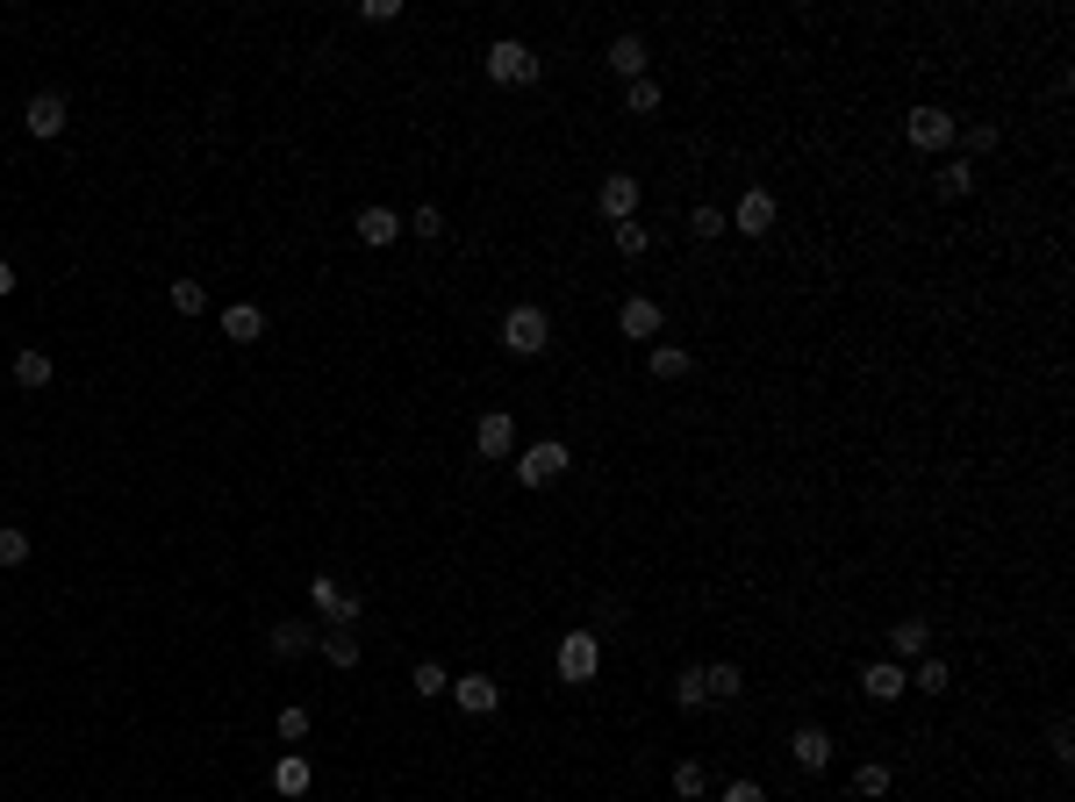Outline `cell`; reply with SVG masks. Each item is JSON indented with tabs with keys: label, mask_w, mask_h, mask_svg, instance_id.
<instances>
[{
	"label": "cell",
	"mask_w": 1075,
	"mask_h": 802,
	"mask_svg": "<svg viewBox=\"0 0 1075 802\" xmlns=\"http://www.w3.org/2000/svg\"><path fill=\"white\" fill-rule=\"evenodd\" d=\"M22 559H29V531L0 523V566H22Z\"/></svg>",
	"instance_id": "cell-34"
},
{
	"label": "cell",
	"mask_w": 1075,
	"mask_h": 802,
	"mask_svg": "<svg viewBox=\"0 0 1075 802\" xmlns=\"http://www.w3.org/2000/svg\"><path fill=\"white\" fill-rule=\"evenodd\" d=\"M860 688H868V702H903V695H911V667L875 659V667H860Z\"/></svg>",
	"instance_id": "cell-9"
},
{
	"label": "cell",
	"mask_w": 1075,
	"mask_h": 802,
	"mask_svg": "<svg viewBox=\"0 0 1075 802\" xmlns=\"http://www.w3.org/2000/svg\"><path fill=\"white\" fill-rule=\"evenodd\" d=\"M309 760H301V752H280V767H272V789H280L287 802H294V795H309Z\"/></svg>",
	"instance_id": "cell-22"
},
{
	"label": "cell",
	"mask_w": 1075,
	"mask_h": 802,
	"mask_svg": "<svg viewBox=\"0 0 1075 802\" xmlns=\"http://www.w3.org/2000/svg\"><path fill=\"white\" fill-rule=\"evenodd\" d=\"M8 294H14V265L0 259V301H8Z\"/></svg>",
	"instance_id": "cell-41"
},
{
	"label": "cell",
	"mask_w": 1075,
	"mask_h": 802,
	"mask_svg": "<svg viewBox=\"0 0 1075 802\" xmlns=\"http://www.w3.org/2000/svg\"><path fill=\"white\" fill-rule=\"evenodd\" d=\"M309 602L330 616V624H359V595H352V587H338L330 573H309Z\"/></svg>",
	"instance_id": "cell-8"
},
{
	"label": "cell",
	"mask_w": 1075,
	"mask_h": 802,
	"mask_svg": "<svg viewBox=\"0 0 1075 802\" xmlns=\"http://www.w3.org/2000/svg\"><path fill=\"white\" fill-rule=\"evenodd\" d=\"M775 216H782V208H775V194H767V187H746V194H738V208H732V222H724V230L767 237V230H775Z\"/></svg>",
	"instance_id": "cell-6"
},
{
	"label": "cell",
	"mask_w": 1075,
	"mask_h": 802,
	"mask_svg": "<svg viewBox=\"0 0 1075 802\" xmlns=\"http://www.w3.org/2000/svg\"><path fill=\"white\" fill-rule=\"evenodd\" d=\"M932 645V624H918V616H903V624H889V659L897 667H911V659H926Z\"/></svg>",
	"instance_id": "cell-14"
},
{
	"label": "cell",
	"mask_w": 1075,
	"mask_h": 802,
	"mask_svg": "<svg viewBox=\"0 0 1075 802\" xmlns=\"http://www.w3.org/2000/svg\"><path fill=\"white\" fill-rule=\"evenodd\" d=\"M474 445H480V459H509V451H517V423H509V416H480Z\"/></svg>",
	"instance_id": "cell-16"
},
{
	"label": "cell",
	"mask_w": 1075,
	"mask_h": 802,
	"mask_svg": "<svg viewBox=\"0 0 1075 802\" xmlns=\"http://www.w3.org/2000/svg\"><path fill=\"white\" fill-rule=\"evenodd\" d=\"M596 208H602L610 222H639V173H610V179L596 187Z\"/></svg>",
	"instance_id": "cell-7"
},
{
	"label": "cell",
	"mask_w": 1075,
	"mask_h": 802,
	"mask_svg": "<svg viewBox=\"0 0 1075 802\" xmlns=\"http://www.w3.org/2000/svg\"><path fill=\"white\" fill-rule=\"evenodd\" d=\"M266 645H272V659H301V653H316V631L309 624H280Z\"/></svg>",
	"instance_id": "cell-23"
},
{
	"label": "cell",
	"mask_w": 1075,
	"mask_h": 802,
	"mask_svg": "<svg viewBox=\"0 0 1075 802\" xmlns=\"http://www.w3.org/2000/svg\"><path fill=\"white\" fill-rule=\"evenodd\" d=\"M552 667H559V680H567V688H588V680L602 674L596 631H567V638H559V653H552Z\"/></svg>",
	"instance_id": "cell-3"
},
{
	"label": "cell",
	"mask_w": 1075,
	"mask_h": 802,
	"mask_svg": "<svg viewBox=\"0 0 1075 802\" xmlns=\"http://www.w3.org/2000/svg\"><path fill=\"white\" fill-rule=\"evenodd\" d=\"M889 781H897V774H889L882 760H868V767L854 774V795H889Z\"/></svg>",
	"instance_id": "cell-32"
},
{
	"label": "cell",
	"mask_w": 1075,
	"mask_h": 802,
	"mask_svg": "<svg viewBox=\"0 0 1075 802\" xmlns=\"http://www.w3.org/2000/svg\"><path fill=\"white\" fill-rule=\"evenodd\" d=\"M173 309H179V315H201V309H208V287H201V280H173Z\"/></svg>",
	"instance_id": "cell-30"
},
{
	"label": "cell",
	"mask_w": 1075,
	"mask_h": 802,
	"mask_svg": "<svg viewBox=\"0 0 1075 802\" xmlns=\"http://www.w3.org/2000/svg\"><path fill=\"white\" fill-rule=\"evenodd\" d=\"M689 237H724V208H695V216H689Z\"/></svg>",
	"instance_id": "cell-37"
},
{
	"label": "cell",
	"mask_w": 1075,
	"mask_h": 802,
	"mask_svg": "<svg viewBox=\"0 0 1075 802\" xmlns=\"http://www.w3.org/2000/svg\"><path fill=\"white\" fill-rule=\"evenodd\" d=\"M610 244H617V251H624V259H639V251H645V244H653V237H645V230H639V222H617V230H610Z\"/></svg>",
	"instance_id": "cell-35"
},
{
	"label": "cell",
	"mask_w": 1075,
	"mask_h": 802,
	"mask_svg": "<svg viewBox=\"0 0 1075 802\" xmlns=\"http://www.w3.org/2000/svg\"><path fill=\"white\" fill-rule=\"evenodd\" d=\"M272 731H280L287 746H301V738H309V709H301V702H287V709H280V723H272Z\"/></svg>",
	"instance_id": "cell-33"
},
{
	"label": "cell",
	"mask_w": 1075,
	"mask_h": 802,
	"mask_svg": "<svg viewBox=\"0 0 1075 802\" xmlns=\"http://www.w3.org/2000/svg\"><path fill=\"white\" fill-rule=\"evenodd\" d=\"M316 653H323L330 667H344V674H352V667H359V638H352V624H330V631H316Z\"/></svg>",
	"instance_id": "cell-19"
},
{
	"label": "cell",
	"mask_w": 1075,
	"mask_h": 802,
	"mask_svg": "<svg viewBox=\"0 0 1075 802\" xmlns=\"http://www.w3.org/2000/svg\"><path fill=\"white\" fill-rule=\"evenodd\" d=\"M445 695H459V709H466V717H495V709H503V688H495L488 674H459Z\"/></svg>",
	"instance_id": "cell-10"
},
{
	"label": "cell",
	"mask_w": 1075,
	"mask_h": 802,
	"mask_svg": "<svg viewBox=\"0 0 1075 802\" xmlns=\"http://www.w3.org/2000/svg\"><path fill=\"white\" fill-rule=\"evenodd\" d=\"M352 230H359V244L387 251V244L402 237V216H395V208H381V201H373V208H359V222H352Z\"/></svg>",
	"instance_id": "cell-12"
},
{
	"label": "cell",
	"mask_w": 1075,
	"mask_h": 802,
	"mask_svg": "<svg viewBox=\"0 0 1075 802\" xmlns=\"http://www.w3.org/2000/svg\"><path fill=\"white\" fill-rule=\"evenodd\" d=\"M932 187H940L947 201H968V194H975V158H947L940 173H932Z\"/></svg>",
	"instance_id": "cell-20"
},
{
	"label": "cell",
	"mask_w": 1075,
	"mask_h": 802,
	"mask_svg": "<svg viewBox=\"0 0 1075 802\" xmlns=\"http://www.w3.org/2000/svg\"><path fill=\"white\" fill-rule=\"evenodd\" d=\"M653 108H660V86L653 80H631L624 86V115H653Z\"/></svg>",
	"instance_id": "cell-29"
},
{
	"label": "cell",
	"mask_w": 1075,
	"mask_h": 802,
	"mask_svg": "<svg viewBox=\"0 0 1075 802\" xmlns=\"http://www.w3.org/2000/svg\"><path fill=\"white\" fill-rule=\"evenodd\" d=\"M617 330H624L631 344H645V337H660V301H645V294H631L624 309H617Z\"/></svg>",
	"instance_id": "cell-15"
},
{
	"label": "cell",
	"mask_w": 1075,
	"mask_h": 802,
	"mask_svg": "<svg viewBox=\"0 0 1075 802\" xmlns=\"http://www.w3.org/2000/svg\"><path fill=\"white\" fill-rule=\"evenodd\" d=\"M674 702H681V709H710V695H703V667H689V674L674 680Z\"/></svg>",
	"instance_id": "cell-31"
},
{
	"label": "cell",
	"mask_w": 1075,
	"mask_h": 802,
	"mask_svg": "<svg viewBox=\"0 0 1075 802\" xmlns=\"http://www.w3.org/2000/svg\"><path fill=\"white\" fill-rule=\"evenodd\" d=\"M653 381H689V352L681 344H653Z\"/></svg>",
	"instance_id": "cell-27"
},
{
	"label": "cell",
	"mask_w": 1075,
	"mask_h": 802,
	"mask_svg": "<svg viewBox=\"0 0 1075 802\" xmlns=\"http://www.w3.org/2000/svg\"><path fill=\"white\" fill-rule=\"evenodd\" d=\"M717 802H767V789H761V781H732Z\"/></svg>",
	"instance_id": "cell-38"
},
{
	"label": "cell",
	"mask_w": 1075,
	"mask_h": 802,
	"mask_svg": "<svg viewBox=\"0 0 1075 802\" xmlns=\"http://www.w3.org/2000/svg\"><path fill=\"white\" fill-rule=\"evenodd\" d=\"M359 14H366V22H395V14H402V0H366Z\"/></svg>",
	"instance_id": "cell-39"
},
{
	"label": "cell",
	"mask_w": 1075,
	"mask_h": 802,
	"mask_svg": "<svg viewBox=\"0 0 1075 802\" xmlns=\"http://www.w3.org/2000/svg\"><path fill=\"white\" fill-rule=\"evenodd\" d=\"M409 688H416V695H423V702H437V695H445V688H452V674H445V667H437V659H416V674H409Z\"/></svg>",
	"instance_id": "cell-25"
},
{
	"label": "cell",
	"mask_w": 1075,
	"mask_h": 802,
	"mask_svg": "<svg viewBox=\"0 0 1075 802\" xmlns=\"http://www.w3.org/2000/svg\"><path fill=\"white\" fill-rule=\"evenodd\" d=\"M602 58H610V72H617L624 86H631V80H645V65H653L639 37H610V51H602Z\"/></svg>",
	"instance_id": "cell-18"
},
{
	"label": "cell",
	"mask_w": 1075,
	"mask_h": 802,
	"mask_svg": "<svg viewBox=\"0 0 1075 802\" xmlns=\"http://www.w3.org/2000/svg\"><path fill=\"white\" fill-rule=\"evenodd\" d=\"M903 136H911V150H926V158H940V150H953V136H961V123H953L947 108H911V123H903Z\"/></svg>",
	"instance_id": "cell-5"
},
{
	"label": "cell",
	"mask_w": 1075,
	"mask_h": 802,
	"mask_svg": "<svg viewBox=\"0 0 1075 802\" xmlns=\"http://www.w3.org/2000/svg\"><path fill=\"white\" fill-rule=\"evenodd\" d=\"M223 337H230V344H259V337H266V309H251V301H230V309H223Z\"/></svg>",
	"instance_id": "cell-17"
},
{
	"label": "cell",
	"mask_w": 1075,
	"mask_h": 802,
	"mask_svg": "<svg viewBox=\"0 0 1075 802\" xmlns=\"http://www.w3.org/2000/svg\"><path fill=\"white\" fill-rule=\"evenodd\" d=\"M409 237H431V244H437V237H445V216H437V208L423 201L416 216H409Z\"/></svg>",
	"instance_id": "cell-36"
},
{
	"label": "cell",
	"mask_w": 1075,
	"mask_h": 802,
	"mask_svg": "<svg viewBox=\"0 0 1075 802\" xmlns=\"http://www.w3.org/2000/svg\"><path fill=\"white\" fill-rule=\"evenodd\" d=\"M51 352H14V381H22V387H51Z\"/></svg>",
	"instance_id": "cell-24"
},
{
	"label": "cell",
	"mask_w": 1075,
	"mask_h": 802,
	"mask_svg": "<svg viewBox=\"0 0 1075 802\" xmlns=\"http://www.w3.org/2000/svg\"><path fill=\"white\" fill-rule=\"evenodd\" d=\"M789 760L804 767V774H825V767H831V731H817V723H804V731L789 738Z\"/></svg>",
	"instance_id": "cell-13"
},
{
	"label": "cell",
	"mask_w": 1075,
	"mask_h": 802,
	"mask_svg": "<svg viewBox=\"0 0 1075 802\" xmlns=\"http://www.w3.org/2000/svg\"><path fill=\"white\" fill-rule=\"evenodd\" d=\"M545 344H552V315H545L538 301H517V309L503 315V352H517V358H538Z\"/></svg>",
	"instance_id": "cell-1"
},
{
	"label": "cell",
	"mask_w": 1075,
	"mask_h": 802,
	"mask_svg": "<svg viewBox=\"0 0 1075 802\" xmlns=\"http://www.w3.org/2000/svg\"><path fill=\"white\" fill-rule=\"evenodd\" d=\"M911 667H918V674H911V688H918V695H947V688H953L947 659H911Z\"/></svg>",
	"instance_id": "cell-26"
},
{
	"label": "cell",
	"mask_w": 1075,
	"mask_h": 802,
	"mask_svg": "<svg viewBox=\"0 0 1075 802\" xmlns=\"http://www.w3.org/2000/svg\"><path fill=\"white\" fill-rule=\"evenodd\" d=\"M703 695L710 702H738V695H746V674H738L732 659H717V667H703Z\"/></svg>",
	"instance_id": "cell-21"
},
{
	"label": "cell",
	"mask_w": 1075,
	"mask_h": 802,
	"mask_svg": "<svg viewBox=\"0 0 1075 802\" xmlns=\"http://www.w3.org/2000/svg\"><path fill=\"white\" fill-rule=\"evenodd\" d=\"M968 150H996V123H975V129H968Z\"/></svg>",
	"instance_id": "cell-40"
},
{
	"label": "cell",
	"mask_w": 1075,
	"mask_h": 802,
	"mask_svg": "<svg viewBox=\"0 0 1075 802\" xmlns=\"http://www.w3.org/2000/svg\"><path fill=\"white\" fill-rule=\"evenodd\" d=\"M65 123H72V115H65V101H58V94H37V101L22 108V129L43 136V144H51V136H65Z\"/></svg>",
	"instance_id": "cell-11"
},
{
	"label": "cell",
	"mask_w": 1075,
	"mask_h": 802,
	"mask_svg": "<svg viewBox=\"0 0 1075 802\" xmlns=\"http://www.w3.org/2000/svg\"><path fill=\"white\" fill-rule=\"evenodd\" d=\"M674 795H681V802L710 795V774H703V767H695V760H681V767H674Z\"/></svg>",
	"instance_id": "cell-28"
},
{
	"label": "cell",
	"mask_w": 1075,
	"mask_h": 802,
	"mask_svg": "<svg viewBox=\"0 0 1075 802\" xmlns=\"http://www.w3.org/2000/svg\"><path fill=\"white\" fill-rule=\"evenodd\" d=\"M567 466H573V451L559 445V437H538V445L517 451V480H524V488H552Z\"/></svg>",
	"instance_id": "cell-4"
},
{
	"label": "cell",
	"mask_w": 1075,
	"mask_h": 802,
	"mask_svg": "<svg viewBox=\"0 0 1075 802\" xmlns=\"http://www.w3.org/2000/svg\"><path fill=\"white\" fill-rule=\"evenodd\" d=\"M480 72H488L495 86H531L545 65H538V51H531V43L503 37V43H488V58H480Z\"/></svg>",
	"instance_id": "cell-2"
}]
</instances>
